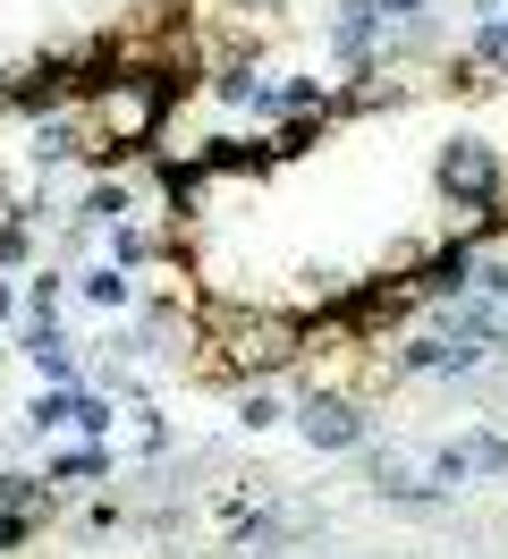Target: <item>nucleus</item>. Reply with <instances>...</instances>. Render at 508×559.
Returning <instances> with one entry per match:
<instances>
[{"mask_svg": "<svg viewBox=\"0 0 508 559\" xmlns=\"http://www.w3.org/2000/svg\"><path fill=\"white\" fill-rule=\"evenodd\" d=\"M373 17H381V35H390V26H415V17H424V0H373Z\"/></svg>", "mask_w": 508, "mask_h": 559, "instance_id": "2eb2a0df", "label": "nucleus"}, {"mask_svg": "<svg viewBox=\"0 0 508 559\" xmlns=\"http://www.w3.org/2000/svg\"><path fill=\"white\" fill-rule=\"evenodd\" d=\"M314 136H322V110H288V128L271 136V162H297V153H314Z\"/></svg>", "mask_w": 508, "mask_h": 559, "instance_id": "9b49d317", "label": "nucleus"}, {"mask_svg": "<svg viewBox=\"0 0 508 559\" xmlns=\"http://www.w3.org/2000/svg\"><path fill=\"white\" fill-rule=\"evenodd\" d=\"M76 288L94 297L102 314H128V306H135V272H119V263H94V272L76 280Z\"/></svg>", "mask_w": 508, "mask_h": 559, "instance_id": "423d86ee", "label": "nucleus"}, {"mask_svg": "<svg viewBox=\"0 0 508 559\" xmlns=\"http://www.w3.org/2000/svg\"><path fill=\"white\" fill-rule=\"evenodd\" d=\"M76 399H85V390H43V399L26 407V432H43V441L68 432V424H76Z\"/></svg>", "mask_w": 508, "mask_h": 559, "instance_id": "1a4fd4ad", "label": "nucleus"}, {"mask_svg": "<svg viewBox=\"0 0 508 559\" xmlns=\"http://www.w3.org/2000/svg\"><path fill=\"white\" fill-rule=\"evenodd\" d=\"M26 365L43 373V382H60V390L85 382V365H76V348L60 340V322H26Z\"/></svg>", "mask_w": 508, "mask_h": 559, "instance_id": "20e7f679", "label": "nucleus"}, {"mask_svg": "<svg viewBox=\"0 0 508 559\" xmlns=\"http://www.w3.org/2000/svg\"><path fill=\"white\" fill-rule=\"evenodd\" d=\"M94 475H110V450L85 441V450H51V475H43V484H94Z\"/></svg>", "mask_w": 508, "mask_h": 559, "instance_id": "6e6552de", "label": "nucleus"}, {"mask_svg": "<svg viewBox=\"0 0 508 559\" xmlns=\"http://www.w3.org/2000/svg\"><path fill=\"white\" fill-rule=\"evenodd\" d=\"M297 432L305 450H365V399H347V390H305L297 399Z\"/></svg>", "mask_w": 508, "mask_h": 559, "instance_id": "7ed1b4c3", "label": "nucleus"}, {"mask_svg": "<svg viewBox=\"0 0 508 559\" xmlns=\"http://www.w3.org/2000/svg\"><path fill=\"white\" fill-rule=\"evenodd\" d=\"M305 356V314L288 306H203V331L196 348H187V373L196 382H271V373H288Z\"/></svg>", "mask_w": 508, "mask_h": 559, "instance_id": "f257e3e1", "label": "nucleus"}, {"mask_svg": "<svg viewBox=\"0 0 508 559\" xmlns=\"http://www.w3.org/2000/svg\"><path fill=\"white\" fill-rule=\"evenodd\" d=\"M26 254H34V238H26V229H0V272H17Z\"/></svg>", "mask_w": 508, "mask_h": 559, "instance_id": "dca6fc26", "label": "nucleus"}, {"mask_svg": "<svg viewBox=\"0 0 508 559\" xmlns=\"http://www.w3.org/2000/svg\"><path fill=\"white\" fill-rule=\"evenodd\" d=\"M110 424H119V407H110L102 390H85V399H76V432H85V441H102Z\"/></svg>", "mask_w": 508, "mask_h": 559, "instance_id": "4468645a", "label": "nucleus"}, {"mask_svg": "<svg viewBox=\"0 0 508 559\" xmlns=\"http://www.w3.org/2000/svg\"><path fill=\"white\" fill-rule=\"evenodd\" d=\"M500 35H508V0H500Z\"/></svg>", "mask_w": 508, "mask_h": 559, "instance_id": "a211bd4d", "label": "nucleus"}, {"mask_svg": "<svg viewBox=\"0 0 508 559\" xmlns=\"http://www.w3.org/2000/svg\"><path fill=\"white\" fill-rule=\"evenodd\" d=\"M135 212V195H128V178H94V187H85V204L68 212V221H76V229H119V221H128Z\"/></svg>", "mask_w": 508, "mask_h": 559, "instance_id": "39448f33", "label": "nucleus"}, {"mask_svg": "<svg viewBox=\"0 0 508 559\" xmlns=\"http://www.w3.org/2000/svg\"><path fill=\"white\" fill-rule=\"evenodd\" d=\"M0 509H9V518H51V484H43V475H0Z\"/></svg>", "mask_w": 508, "mask_h": 559, "instance_id": "0eeeda50", "label": "nucleus"}, {"mask_svg": "<svg viewBox=\"0 0 508 559\" xmlns=\"http://www.w3.org/2000/svg\"><path fill=\"white\" fill-rule=\"evenodd\" d=\"M0 322H26V306H17V288L0 280Z\"/></svg>", "mask_w": 508, "mask_h": 559, "instance_id": "f3484780", "label": "nucleus"}, {"mask_svg": "<svg viewBox=\"0 0 508 559\" xmlns=\"http://www.w3.org/2000/svg\"><path fill=\"white\" fill-rule=\"evenodd\" d=\"M466 457H474V475H500L508 484V432H466Z\"/></svg>", "mask_w": 508, "mask_h": 559, "instance_id": "ddd939ff", "label": "nucleus"}, {"mask_svg": "<svg viewBox=\"0 0 508 559\" xmlns=\"http://www.w3.org/2000/svg\"><path fill=\"white\" fill-rule=\"evenodd\" d=\"M433 187L458 212H483L492 195H500V153H492V136H449L433 153Z\"/></svg>", "mask_w": 508, "mask_h": 559, "instance_id": "f03ea898", "label": "nucleus"}, {"mask_svg": "<svg viewBox=\"0 0 508 559\" xmlns=\"http://www.w3.org/2000/svg\"><path fill=\"white\" fill-rule=\"evenodd\" d=\"M60 297H68V272H34L26 288H17V306H26V322H60Z\"/></svg>", "mask_w": 508, "mask_h": 559, "instance_id": "9d476101", "label": "nucleus"}, {"mask_svg": "<svg viewBox=\"0 0 508 559\" xmlns=\"http://www.w3.org/2000/svg\"><path fill=\"white\" fill-rule=\"evenodd\" d=\"M280 416H288V407H280L263 382H246V390H237V424H246V432H263V424H280Z\"/></svg>", "mask_w": 508, "mask_h": 559, "instance_id": "f8f14e48", "label": "nucleus"}]
</instances>
